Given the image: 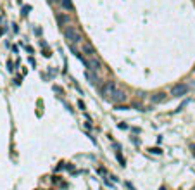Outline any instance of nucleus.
I'll use <instances>...</instances> for the list:
<instances>
[{
	"instance_id": "f257e3e1",
	"label": "nucleus",
	"mask_w": 195,
	"mask_h": 190,
	"mask_svg": "<svg viewBox=\"0 0 195 190\" xmlns=\"http://www.w3.org/2000/svg\"><path fill=\"white\" fill-rule=\"evenodd\" d=\"M102 97H104L107 102H112V104H121L126 100V92L119 86L116 81H107V83L102 85Z\"/></svg>"
},
{
	"instance_id": "f03ea898",
	"label": "nucleus",
	"mask_w": 195,
	"mask_h": 190,
	"mask_svg": "<svg viewBox=\"0 0 195 190\" xmlns=\"http://www.w3.org/2000/svg\"><path fill=\"white\" fill-rule=\"evenodd\" d=\"M64 36H66V42L71 47H76L80 43H83V35L80 33V29L74 28V26H68L64 29Z\"/></svg>"
},
{
	"instance_id": "7ed1b4c3",
	"label": "nucleus",
	"mask_w": 195,
	"mask_h": 190,
	"mask_svg": "<svg viewBox=\"0 0 195 190\" xmlns=\"http://www.w3.org/2000/svg\"><path fill=\"white\" fill-rule=\"evenodd\" d=\"M188 85L185 83H178V85H174L173 88H171V95L173 97H183V95H187L188 93Z\"/></svg>"
},
{
	"instance_id": "20e7f679",
	"label": "nucleus",
	"mask_w": 195,
	"mask_h": 190,
	"mask_svg": "<svg viewBox=\"0 0 195 190\" xmlns=\"http://www.w3.org/2000/svg\"><path fill=\"white\" fill-rule=\"evenodd\" d=\"M83 64L88 68V71H93V73H98L100 71V62L97 61V57H85V61H83Z\"/></svg>"
},
{
	"instance_id": "39448f33",
	"label": "nucleus",
	"mask_w": 195,
	"mask_h": 190,
	"mask_svg": "<svg viewBox=\"0 0 195 190\" xmlns=\"http://www.w3.org/2000/svg\"><path fill=\"white\" fill-rule=\"evenodd\" d=\"M83 54H86L88 57H97V50L93 49L90 42H83Z\"/></svg>"
},
{
	"instance_id": "423d86ee",
	"label": "nucleus",
	"mask_w": 195,
	"mask_h": 190,
	"mask_svg": "<svg viewBox=\"0 0 195 190\" xmlns=\"http://www.w3.org/2000/svg\"><path fill=\"white\" fill-rule=\"evenodd\" d=\"M166 99V93H162V92H159V93H155V95H152V104H159V102H162V100Z\"/></svg>"
},
{
	"instance_id": "0eeeda50",
	"label": "nucleus",
	"mask_w": 195,
	"mask_h": 190,
	"mask_svg": "<svg viewBox=\"0 0 195 190\" xmlns=\"http://www.w3.org/2000/svg\"><path fill=\"white\" fill-rule=\"evenodd\" d=\"M86 80H88L92 85H98V76L97 74H93L92 71H86Z\"/></svg>"
},
{
	"instance_id": "6e6552de",
	"label": "nucleus",
	"mask_w": 195,
	"mask_h": 190,
	"mask_svg": "<svg viewBox=\"0 0 195 190\" xmlns=\"http://www.w3.org/2000/svg\"><path fill=\"white\" fill-rule=\"evenodd\" d=\"M61 4H62V7L66 11H73V2L71 0H61Z\"/></svg>"
},
{
	"instance_id": "1a4fd4ad",
	"label": "nucleus",
	"mask_w": 195,
	"mask_h": 190,
	"mask_svg": "<svg viewBox=\"0 0 195 190\" xmlns=\"http://www.w3.org/2000/svg\"><path fill=\"white\" fill-rule=\"evenodd\" d=\"M57 19H59V24H61V26H64L66 23L69 21V17H68V16H59Z\"/></svg>"
},
{
	"instance_id": "9d476101",
	"label": "nucleus",
	"mask_w": 195,
	"mask_h": 190,
	"mask_svg": "<svg viewBox=\"0 0 195 190\" xmlns=\"http://www.w3.org/2000/svg\"><path fill=\"white\" fill-rule=\"evenodd\" d=\"M29 11H31V7H29V5H28V7H22V16H26Z\"/></svg>"
},
{
	"instance_id": "9b49d317",
	"label": "nucleus",
	"mask_w": 195,
	"mask_h": 190,
	"mask_svg": "<svg viewBox=\"0 0 195 190\" xmlns=\"http://www.w3.org/2000/svg\"><path fill=\"white\" fill-rule=\"evenodd\" d=\"M150 152H154V154H160V149L159 147H154V149H150Z\"/></svg>"
},
{
	"instance_id": "f8f14e48",
	"label": "nucleus",
	"mask_w": 195,
	"mask_h": 190,
	"mask_svg": "<svg viewBox=\"0 0 195 190\" xmlns=\"http://www.w3.org/2000/svg\"><path fill=\"white\" fill-rule=\"evenodd\" d=\"M192 152H194V155H195V145H192Z\"/></svg>"
},
{
	"instance_id": "ddd939ff",
	"label": "nucleus",
	"mask_w": 195,
	"mask_h": 190,
	"mask_svg": "<svg viewBox=\"0 0 195 190\" xmlns=\"http://www.w3.org/2000/svg\"><path fill=\"white\" fill-rule=\"evenodd\" d=\"M0 35H2V29H0Z\"/></svg>"
},
{
	"instance_id": "4468645a",
	"label": "nucleus",
	"mask_w": 195,
	"mask_h": 190,
	"mask_svg": "<svg viewBox=\"0 0 195 190\" xmlns=\"http://www.w3.org/2000/svg\"><path fill=\"white\" fill-rule=\"evenodd\" d=\"M160 190H166V188H160Z\"/></svg>"
}]
</instances>
